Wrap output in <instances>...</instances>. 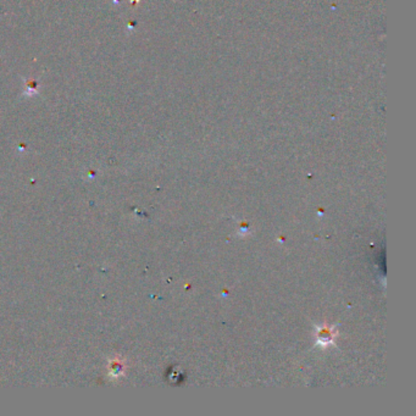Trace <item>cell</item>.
Wrapping results in <instances>:
<instances>
[{
	"label": "cell",
	"mask_w": 416,
	"mask_h": 416,
	"mask_svg": "<svg viewBox=\"0 0 416 416\" xmlns=\"http://www.w3.org/2000/svg\"><path fill=\"white\" fill-rule=\"evenodd\" d=\"M36 93H38L37 83L33 82V81H28L27 82L26 90H25V95L32 97V95H36Z\"/></svg>",
	"instance_id": "obj_1"
}]
</instances>
